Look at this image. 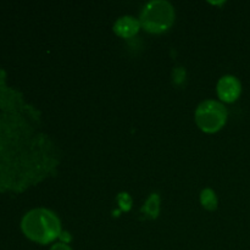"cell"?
<instances>
[{
    "instance_id": "obj_6",
    "label": "cell",
    "mask_w": 250,
    "mask_h": 250,
    "mask_svg": "<svg viewBox=\"0 0 250 250\" xmlns=\"http://www.w3.org/2000/svg\"><path fill=\"white\" fill-rule=\"evenodd\" d=\"M159 210H160V198L158 194H151L146 202L144 207L142 208V212L146 215V216L155 219L159 215Z\"/></svg>"
},
{
    "instance_id": "obj_3",
    "label": "cell",
    "mask_w": 250,
    "mask_h": 250,
    "mask_svg": "<svg viewBox=\"0 0 250 250\" xmlns=\"http://www.w3.org/2000/svg\"><path fill=\"white\" fill-rule=\"evenodd\" d=\"M227 110L222 103L216 100H205L195 110V122L202 131L214 133L225 126Z\"/></svg>"
},
{
    "instance_id": "obj_2",
    "label": "cell",
    "mask_w": 250,
    "mask_h": 250,
    "mask_svg": "<svg viewBox=\"0 0 250 250\" xmlns=\"http://www.w3.org/2000/svg\"><path fill=\"white\" fill-rule=\"evenodd\" d=\"M175 10L168 1L153 0L143 7L141 14V26L151 33H161L172 26Z\"/></svg>"
},
{
    "instance_id": "obj_8",
    "label": "cell",
    "mask_w": 250,
    "mask_h": 250,
    "mask_svg": "<svg viewBox=\"0 0 250 250\" xmlns=\"http://www.w3.org/2000/svg\"><path fill=\"white\" fill-rule=\"evenodd\" d=\"M119 203H120V205H121L122 209L128 210L129 208H131L132 200H131V198H129L128 194H121L119 197Z\"/></svg>"
},
{
    "instance_id": "obj_1",
    "label": "cell",
    "mask_w": 250,
    "mask_h": 250,
    "mask_svg": "<svg viewBox=\"0 0 250 250\" xmlns=\"http://www.w3.org/2000/svg\"><path fill=\"white\" fill-rule=\"evenodd\" d=\"M21 229L27 238L39 244H48L61 234L60 220L53 211L43 208L27 212L21 222Z\"/></svg>"
},
{
    "instance_id": "obj_4",
    "label": "cell",
    "mask_w": 250,
    "mask_h": 250,
    "mask_svg": "<svg viewBox=\"0 0 250 250\" xmlns=\"http://www.w3.org/2000/svg\"><path fill=\"white\" fill-rule=\"evenodd\" d=\"M242 93V84L234 76L227 75L220 78L217 83V94L222 102L232 103L239 98Z\"/></svg>"
},
{
    "instance_id": "obj_7",
    "label": "cell",
    "mask_w": 250,
    "mask_h": 250,
    "mask_svg": "<svg viewBox=\"0 0 250 250\" xmlns=\"http://www.w3.org/2000/svg\"><path fill=\"white\" fill-rule=\"evenodd\" d=\"M200 203H202L203 207L208 210H214L217 207V198L216 194L212 189L207 188V189L203 190L200 193Z\"/></svg>"
},
{
    "instance_id": "obj_5",
    "label": "cell",
    "mask_w": 250,
    "mask_h": 250,
    "mask_svg": "<svg viewBox=\"0 0 250 250\" xmlns=\"http://www.w3.org/2000/svg\"><path fill=\"white\" fill-rule=\"evenodd\" d=\"M141 22L139 20L134 19L132 16H124L120 17L114 24V31L117 36L122 38H131L141 28Z\"/></svg>"
},
{
    "instance_id": "obj_10",
    "label": "cell",
    "mask_w": 250,
    "mask_h": 250,
    "mask_svg": "<svg viewBox=\"0 0 250 250\" xmlns=\"http://www.w3.org/2000/svg\"><path fill=\"white\" fill-rule=\"evenodd\" d=\"M50 250H72V249H71L70 247H68L66 243H62V242H60V243L54 244V246L50 248Z\"/></svg>"
},
{
    "instance_id": "obj_9",
    "label": "cell",
    "mask_w": 250,
    "mask_h": 250,
    "mask_svg": "<svg viewBox=\"0 0 250 250\" xmlns=\"http://www.w3.org/2000/svg\"><path fill=\"white\" fill-rule=\"evenodd\" d=\"M185 77H186V72L182 67H177L175 71H173V80H175L176 83H181Z\"/></svg>"
}]
</instances>
